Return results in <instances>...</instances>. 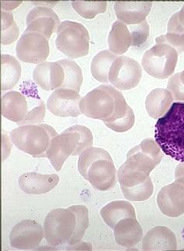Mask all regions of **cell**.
Segmentation results:
<instances>
[{
    "label": "cell",
    "instance_id": "1",
    "mask_svg": "<svg viewBox=\"0 0 184 251\" xmlns=\"http://www.w3.org/2000/svg\"><path fill=\"white\" fill-rule=\"evenodd\" d=\"M81 114L104 122L118 133L129 131L135 123V114L123 94L110 85H101L85 95L80 101Z\"/></svg>",
    "mask_w": 184,
    "mask_h": 251
},
{
    "label": "cell",
    "instance_id": "2",
    "mask_svg": "<svg viewBox=\"0 0 184 251\" xmlns=\"http://www.w3.org/2000/svg\"><path fill=\"white\" fill-rule=\"evenodd\" d=\"M89 226L88 209L84 205L55 208L44 222V233L50 245H75L82 240Z\"/></svg>",
    "mask_w": 184,
    "mask_h": 251
},
{
    "label": "cell",
    "instance_id": "3",
    "mask_svg": "<svg viewBox=\"0 0 184 251\" xmlns=\"http://www.w3.org/2000/svg\"><path fill=\"white\" fill-rule=\"evenodd\" d=\"M155 141L162 152L184 163V103L176 102L155 126Z\"/></svg>",
    "mask_w": 184,
    "mask_h": 251
},
{
    "label": "cell",
    "instance_id": "4",
    "mask_svg": "<svg viewBox=\"0 0 184 251\" xmlns=\"http://www.w3.org/2000/svg\"><path fill=\"white\" fill-rule=\"evenodd\" d=\"M78 170L85 180L98 191H109L116 184V171L107 151L91 147L80 154Z\"/></svg>",
    "mask_w": 184,
    "mask_h": 251
},
{
    "label": "cell",
    "instance_id": "5",
    "mask_svg": "<svg viewBox=\"0 0 184 251\" xmlns=\"http://www.w3.org/2000/svg\"><path fill=\"white\" fill-rule=\"evenodd\" d=\"M93 136L91 130L80 125L71 126L53 138L47 157L57 171H60L66 159L77 156L92 147Z\"/></svg>",
    "mask_w": 184,
    "mask_h": 251
},
{
    "label": "cell",
    "instance_id": "6",
    "mask_svg": "<svg viewBox=\"0 0 184 251\" xmlns=\"http://www.w3.org/2000/svg\"><path fill=\"white\" fill-rule=\"evenodd\" d=\"M58 135L47 124L26 125L20 126L10 132V138L18 150L34 158L47 157L51 140Z\"/></svg>",
    "mask_w": 184,
    "mask_h": 251
},
{
    "label": "cell",
    "instance_id": "7",
    "mask_svg": "<svg viewBox=\"0 0 184 251\" xmlns=\"http://www.w3.org/2000/svg\"><path fill=\"white\" fill-rule=\"evenodd\" d=\"M56 33L57 49L68 58L73 59L88 54L90 35L83 25L74 21H63L58 26Z\"/></svg>",
    "mask_w": 184,
    "mask_h": 251
},
{
    "label": "cell",
    "instance_id": "8",
    "mask_svg": "<svg viewBox=\"0 0 184 251\" xmlns=\"http://www.w3.org/2000/svg\"><path fill=\"white\" fill-rule=\"evenodd\" d=\"M178 60V52L165 43H156L145 51L142 58L143 69L156 79H165L174 73Z\"/></svg>",
    "mask_w": 184,
    "mask_h": 251
},
{
    "label": "cell",
    "instance_id": "9",
    "mask_svg": "<svg viewBox=\"0 0 184 251\" xmlns=\"http://www.w3.org/2000/svg\"><path fill=\"white\" fill-rule=\"evenodd\" d=\"M117 178L125 199L143 201L152 196L154 187L149 175L128 168L123 164L119 168Z\"/></svg>",
    "mask_w": 184,
    "mask_h": 251
},
{
    "label": "cell",
    "instance_id": "10",
    "mask_svg": "<svg viewBox=\"0 0 184 251\" xmlns=\"http://www.w3.org/2000/svg\"><path fill=\"white\" fill-rule=\"evenodd\" d=\"M164 154L152 139H145L137 147L130 150L124 165L139 172L150 175L163 159Z\"/></svg>",
    "mask_w": 184,
    "mask_h": 251
},
{
    "label": "cell",
    "instance_id": "11",
    "mask_svg": "<svg viewBox=\"0 0 184 251\" xmlns=\"http://www.w3.org/2000/svg\"><path fill=\"white\" fill-rule=\"evenodd\" d=\"M20 60L26 63H43L50 54L48 39L42 34L25 30L16 46Z\"/></svg>",
    "mask_w": 184,
    "mask_h": 251
},
{
    "label": "cell",
    "instance_id": "12",
    "mask_svg": "<svg viewBox=\"0 0 184 251\" xmlns=\"http://www.w3.org/2000/svg\"><path fill=\"white\" fill-rule=\"evenodd\" d=\"M141 65L127 56L117 57L110 69L109 82L120 90L135 88L141 82Z\"/></svg>",
    "mask_w": 184,
    "mask_h": 251
},
{
    "label": "cell",
    "instance_id": "13",
    "mask_svg": "<svg viewBox=\"0 0 184 251\" xmlns=\"http://www.w3.org/2000/svg\"><path fill=\"white\" fill-rule=\"evenodd\" d=\"M44 236L43 228L39 223L34 220H23L17 223L12 229L10 245L19 250L34 249L42 242Z\"/></svg>",
    "mask_w": 184,
    "mask_h": 251
},
{
    "label": "cell",
    "instance_id": "14",
    "mask_svg": "<svg viewBox=\"0 0 184 251\" xmlns=\"http://www.w3.org/2000/svg\"><path fill=\"white\" fill-rule=\"evenodd\" d=\"M81 96L75 90L57 89L49 97L47 107L55 116L75 118L81 115Z\"/></svg>",
    "mask_w": 184,
    "mask_h": 251
},
{
    "label": "cell",
    "instance_id": "15",
    "mask_svg": "<svg viewBox=\"0 0 184 251\" xmlns=\"http://www.w3.org/2000/svg\"><path fill=\"white\" fill-rule=\"evenodd\" d=\"M157 204L161 213L177 218L184 214V185L175 181L165 186L157 195Z\"/></svg>",
    "mask_w": 184,
    "mask_h": 251
},
{
    "label": "cell",
    "instance_id": "16",
    "mask_svg": "<svg viewBox=\"0 0 184 251\" xmlns=\"http://www.w3.org/2000/svg\"><path fill=\"white\" fill-rule=\"evenodd\" d=\"M60 25V20L55 12L43 6H37L30 10L26 17V30L51 38Z\"/></svg>",
    "mask_w": 184,
    "mask_h": 251
},
{
    "label": "cell",
    "instance_id": "17",
    "mask_svg": "<svg viewBox=\"0 0 184 251\" xmlns=\"http://www.w3.org/2000/svg\"><path fill=\"white\" fill-rule=\"evenodd\" d=\"M33 78L44 90H54L61 88L65 79L64 69L58 62H46L36 66Z\"/></svg>",
    "mask_w": 184,
    "mask_h": 251
},
{
    "label": "cell",
    "instance_id": "18",
    "mask_svg": "<svg viewBox=\"0 0 184 251\" xmlns=\"http://www.w3.org/2000/svg\"><path fill=\"white\" fill-rule=\"evenodd\" d=\"M59 182L57 175H42L38 173H25L19 178L21 191L29 195H43L56 187Z\"/></svg>",
    "mask_w": 184,
    "mask_h": 251
},
{
    "label": "cell",
    "instance_id": "19",
    "mask_svg": "<svg viewBox=\"0 0 184 251\" xmlns=\"http://www.w3.org/2000/svg\"><path fill=\"white\" fill-rule=\"evenodd\" d=\"M29 103L26 97L17 91H10L2 98V115L21 126L28 114Z\"/></svg>",
    "mask_w": 184,
    "mask_h": 251
},
{
    "label": "cell",
    "instance_id": "20",
    "mask_svg": "<svg viewBox=\"0 0 184 251\" xmlns=\"http://www.w3.org/2000/svg\"><path fill=\"white\" fill-rule=\"evenodd\" d=\"M152 6V2H116L115 3V11L119 21L131 26L145 21Z\"/></svg>",
    "mask_w": 184,
    "mask_h": 251
},
{
    "label": "cell",
    "instance_id": "21",
    "mask_svg": "<svg viewBox=\"0 0 184 251\" xmlns=\"http://www.w3.org/2000/svg\"><path fill=\"white\" fill-rule=\"evenodd\" d=\"M116 243L124 248H133L143 238V229L134 218H126L116 223L114 229Z\"/></svg>",
    "mask_w": 184,
    "mask_h": 251
},
{
    "label": "cell",
    "instance_id": "22",
    "mask_svg": "<svg viewBox=\"0 0 184 251\" xmlns=\"http://www.w3.org/2000/svg\"><path fill=\"white\" fill-rule=\"evenodd\" d=\"M142 248L144 251L176 250L177 238L167 227L156 226L147 232L143 238Z\"/></svg>",
    "mask_w": 184,
    "mask_h": 251
},
{
    "label": "cell",
    "instance_id": "23",
    "mask_svg": "<svg viewBox=\"0 0 184 251\" xmlns=\"http://www.w3.org/2000/svg\"><path fill=\"white\" fill-rule=\"evenodd\" d=\"M173 95L169 90L157 88L152 90L145 100L146 111L151 118L159 119L163 116L173 104Z\"/></svg>",
    "mask_w": 184,
    "mask_h": 251
},
{
    "label": "cell",
    "instance_id": "24",
    "mask_svg": "<svg viewBox=\"0 0 184 251\" xmlns=\"http://www.w3.org/2000/svg\"><path fill=\"white\" fill-rule=\"evenodd\" d=\"M100 216L110 228L115 229L116 223L126 218L136 219V210L126 201H114L100 211Z\"/></svg>",
    "mask_w": 184,
    "mask_h": 251
},
{
    "label": "cell",
    "instance_id": "25",
    "mask_svg": "<svg viewBox=\"0 0 184 251\" xmlns=\"http://www.w3.org/2000/svg\"><path fill=\"white\" fill-rule=\"evenodd\" d=\"M108 45L110 51L116 55L124 54L132 46V34L125 24L120 21L114 23L108 35Z\"/></svg>",
    "mask_w": 184,
    "mask_h": 251
},
{
    "label": "cell",
    "instance_id": "26",
    "mask_svg": "<svg viewBox=\"0 0 184 251\" xmlns=\"http://www.w3.org/2000/svg\"><path fill=\"white\" fill-rule=\"evenodd\" d=\"M156 43H165L177 50L178 54L184 52V29L179 22L177 13H174L168 23L167 34L159 36Z\"/></svg>",
    "mask_w": 184,
    "mask_h": 251
},
{
    "label": "cell",
    "instance_id": "27",
    "mask_svg": "<svg viewBox=\"0 0 184 251\" xmlns=\"http://www.w3.org/2000/svg\"><path fill=\"white\" fill-rule=\"evenodd\" d=\"M116 58V54L110 50H104L98 53L91 62V74L94 79L100 83H108L110 69Z\"/></svg>",
    "mask_w": 184,
    "mask_h": 251
},
{
    "label": "cell",
    "instance_id": "28",
    "mask_svg": "<svg viewBox=\"0 0 184 251\" xmlns=\"http://www.w3.org/2000/svg\"><path fill=\"white\" fill-rule=\"evenodd\" d=\"M2 90L13 89L19 82L21 75V67L14 57L9 54H2Z\"/></svg>",
    "mask_w": 184,
    "mask_h": 251
},
{
    "label": "cell",
    "instance_id": "29",
    "mask_svg": "<svg viewBox=\"0 0 184 251\" xmlns=\"http://www.w3.org/2000/svg\"><path fill=\"white\" fill-rule=\"evenodd\" d=\"M58 62L61 64L65 71L64 83L61 88L69 89L79 93L81 86L83 84V77L79 65L69 58Z\"/></svg>",
    "mask_w": 184,
    "mask_h": 251
},
{
    "label": "cell",
    "instance_id": "30",
    "mask_svg": "<svg viewBox=\"0 0 184 251\" xmlns=\"http://www.w3.org/2000/svg\"><path fill=\"white\" fill-rule=\"evenodd\" d=\"M71 6L81 17L86 19H93L100 13L107 10V2L96 1H73Z\"/></svg>",
    "mask_w": 184,
    "mask_h": 251
},
{
    "label": "cell",
    "instance_id": "31",
    "mask_svg": "<svg viewBox=\"0 0 184 251\" xmlns=\"http://www.w3.org/2000/svg\"><path fill=\"white\" fill-rule=\"evenodd\" d=\"M1 43L9 45L15 42L19 36V30L13 20V14L9 12L1 13Z\"/></svg>",
    "mask_w": 184,
    "mask_h": 251
},
{
    "label": "cell",
    "instance_id": "32",
    "mask_svg": "<svg viewBox=\"0 0 184 251\" xmlns=\"http://www.w3.org/2000/svg\"><path fill=\"white\" fill-rule=\"evenodd\" d=\"M129 30L132 34V46H141L149 38V26L147 21H143L138 25H131Z\"/></svg>",
    "mask_w": 184,
    "mask_h": 251
},
{
    "label": "cell",
    "instance_id": "33",
    "mask_svg": "<svg viewBox=\"0 0 184 251\" xmlns=\"http://www.w3.org/2000/svg\"><path fill=\"white\" fill-rule=\"evenodd\" d=\"M45 115H46V106L43 100H41L38 104L34 106L32 109H30L21 126L38 124L44 120Z\"/></svg>",
    "mask_w": 184,
    "mask_h": 251
},
{
    "label": "cell",
    "instance_id": "34",
    "mask_svg": "<svg viewBox=\"0 0 184 251\" xmlns=\"http://www.w3.org/2000/svg\"><path fill=\"white\" fill-rule=\"evenodd\" d=\"M167 89L171 93L175 100L184 102V86L181 83L179 74H174L169 79Z\"/></svg>",
    "mask_w": 184,
    "mask_h": 251
},
{
    "label": "cell",
    "instance_id": "35",
    "mask_svg": "<svg viewBox=\"0 0 184 251\" xmlns=\"http://www.w3.org/2000/svg\"><path fill=\"white\" fill-rule=\"evenodd\" d=\"M180 177H184V163L179 164L175 171V179Z\"/></svg>",
    "mask_w": 184,
    "mask_h": 251
},
{
    "label": "cell",
    "instance_id": "36",
    "mask_svg": "<svg viewBox=\"0 0 184 251\" xmlns=\"http://www.w3.org/2000/svg\"><path fill=\"white\" fill-rule=\"evenodd\" d=\"M177 17H178L179 22L181 24L183 28L184 29V6L181 8L180 11L177 12Z\"/></svg>",
    "mask_w": 184,
    "mask_h": 251
},
{
    "label": "cell",
    "instance_id": "37",
    "mask_svg": "<svg viewBox=\"0 0 184 251\" xmlns=\"http://www.w3.org/2000/svg\"><path fill=\"white\" fill-rule=\"evenodd\" d=\"M179 74V78H180V80H181V83H182L183 86H184V70H183L181 73H178Z\"/></svg>",
    "mask_w": 184,
    "mask_h": 251
},
{
    "label": "cell",
    "instance_id": "38",
    "mask_svg": "<svg viewBox=\"0 0 184 251\" xmlns=\"http://www.w3.org/2000/svg\"><path fill=\"white\" fill-rule=\"evenodd\" d=\"M175 181L179 182V183H181V184H184V177H180L177 178V179H175Z\"/></svg>",
    "mask_w": 184,
    "mask_h": 251
}]
</instances>
